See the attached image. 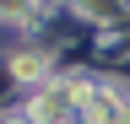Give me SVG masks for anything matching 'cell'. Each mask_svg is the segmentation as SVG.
I'll list each match as a JSON object with an SVG mask.
<instances>
[{
  "label": "cell",
  "mask_w": 130,
  "mask_h": 124,
  "mask_svg": "<svg viewBox=\"0 0 130 124\" xmlns=\"http://www.w3.org/2000/svg\"><path fill=\"white\" fill-rule=\"evenodd\" d=\"M11 70H16V81H43L49 59H43V54H16V59H11Z\"/></svg>",
  "instance_id": "cell-1"
},
{
  "label": "cell",
  "mask_w": 130,
  "mask_h": 124,
  "mask_svg": "<svg viewBox=\"0 0 130 124\" xmlns=\"http://www.w3.org/2000/svg\"><path fill=\"white\" fill-rule=\"evenodd\" d=\"M103 124H130V108H114V119H103Z\"/></svg>",
  "instance_id": "cell-2"
}]
</instances>
